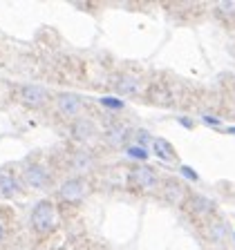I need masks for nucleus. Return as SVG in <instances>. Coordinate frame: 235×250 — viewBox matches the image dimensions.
Segmentation results:
<instances>
[{
	"label": "nucleus",
	"instance_id": "obj_1",
	"mask_svg": "<svg viewBox=\"0 0 235 250\" xmlns=\"http://www.w3.org/2000/svg\"><path fill=\"white\" fill-rule=\"evenodd\" d=\"M29 224H31V228H34V232L49 234L54 230V226H56V206H54L52 201H47V199L38 201L36 206H34V210H31Z\"/></svg>",
	"mask_w": 235,
	"mask_h": 250
},
{
	"label": "nucleus",
	"instance_id": "obj_2",
	"mask_svg": "<svg viewBox=\"0 0 235 250\" xmlns=\"http://www.w3.org/2000/svg\"><path fill=\"white\" fill-rule=\"evenodd\" d=\"M215 210H217L215 201L209 197H204V194H190V197L186 199V212L193 219L209 221V219L215 217Z\"/></svg>",
	"mask_w": 235,
	"mask_h": 250
},
{
	"label": "nucleus",
	"instance_id": "obj_3",
	"mask_svg": "<svg viewBox=\"0 0 235 250\" xmlns=\"http://www.w3.org/2000/svg\"><path fill=\"white\" fill-rule=\"evenodd\" d=\"M88 192H90L88 181L81 177H72L68 181H63V186L58 188V199L68 203H81L88 197Z\"/></svg>",
	"mask_w": 235,
	"mask_h": 250
},
{
	"label": "nucleus",
	"instance_id": "obj_4",
	"mask_svg": "<svg viewBox=\"0 0 235 250\" xmlns=\"http://www.w3.org/2000/svg\"><path fill=\"white\" fill-rule=\"evenodd\" d=\"M128 181L141 192H150V190H155L159 186V174L148 166H135L130 170V174H128Z\"/></svg>",
	"mask_w": 235,
	"mask_h": 250
},
{
	"label": "nucleus",
	"instance_id": "obj_5",
	"mask_svg": "<svg viewBox=\"0 0 235 250\" xmlns=\"http://www.w3.org/2000/svg\"><path fill=\"white\" fill-rule=\"evenodd\" d=\"M56 112L63 119L76 121L78 116H81V112H83V101H81V96H76V94L63 92L56 96Z\"/></svg>",
	"mask_w": 235,
	"mask_h": 250
},
{
	"label": "nucleus",
	"instance_id": "obj_6",
	"mask_svg": "<svg viewBox=\"0 0 235 250\" xmlns=\"http://www.w3.org/2000/svg\"><path fill=\"white\" fill-rule=\"evenodd\" d=\"M23 181H25V186L34 188V190H45L49 186V172L41 163H29L23 172Z\"/></svg>",
	"mask_w": 235,
	"mask_h": 250
},
{
	"label": "nucleus",
	"instance_id": "obj_7",
	"mask_svg": "<svg viewBox=\"0 0 235 250\" xmlns=\"http://www.w3.org/2000/svg\"><path fill=\"white\" fill-rule=\"evenodd\" d=\"M18 99L27 105V107H45L47 105V92L41 87V85H23L18 87Z\"/></svg>",
	"mask_w": 235,
	"mask_h": 250
},
{
	"label": "nucleus",
	"instance_id": "obj_8",
	"mask_svg": "<svg viewBox=\"0 0 235 250\" xmlns=\"http://www.w3.org/2000/svg\"><path fill=\"white\" fill-rule=\"evenodd\" d=\"M162 197L166 199L168 203H182L184 199H188V192L184 188L182 181L177 179H164L162 181Z\"/></svg>",
	"mask_w": 235,
	"mask_h": 250
},
{
	"label": "nucleus",
	"instance_id": "obj_9",
	"mask_svg": "<svg viewBox=\"0 0 235 250\" xmlns=\"http://www.w3.org/2000/svg\"><path fill=\"white\" fill-rule=\"evenodd\" d=\"M204 234H206V239L213 241V244H222V241L226 239V234H229V228H226V224L219 217H213L204 224Z\"/></svg>",
	"mask_w": 235,
	"mask_h": 250
},
{
	"label": "nucleus",
	"instance_id": "obj_10",
	"mask_svg": "<svg viewBox=\"0 0 235 250\" xmlns=\"http://www.w3.org/2000/svg\"><path fill=\"white\" fill-rule=\"evenodd\" d=\"M96 125L92 123L90 119H76L72 125V134L76 136L78 141H83V143H88V141H94L96 139Z\"/></svg>",
	"mask_w": 235,
	"mask_h": 250
},
{
	"label": "nucleus",
	"instance_id": "obj_11",
	"mask_svg": "<svg viewBox=\"0 0 235 250\" xmlns=\"http://www.w3.org/2000/svg\"><path fill=\"white\" fill-rule=\"evenodd\" d=\"M141 89H143V83L135 74H123L117 83V92L125 94V96H137V94H141Z\"/></svg>",
	"mask_w": 235,
	"mask_h": 250
},
{
	"label": "nucleus",
	"instance_id": "obj_12",
	"mask_svg": "<svg viewBox=\"0 0 235 250\" xmlns=\"http://www.w3.org/2000/svg\"><path fill=\"white\" fill-rule=\"evenodd\" d=\"M128 136H130V130L125 125H121V123L110 125L108 130H105V143H110L112 147H121L128 141Z\"/></svg>",
	"mask_w": 235,
	"mask_h": 250
},
{
	"label": "nucleus",
	"instance_id": "obj_13",
	"mask_svg": "<svg viewBox=\"0 0 235 250\" xmlns=\"http://www.w3.org/2000/svg\"><path fill=\"white\" fill-rule=\"evenodd\" d=\"M152 152H155V156L159 159V161H164V163H170V161L177 159L175 147H172L166 139H152Z\"/></svg>",
	"mask_w": 235,
	"mask_h": 250
},
{
	"label": "nucleus",
	"instance_id": "obj_14",
	"mask_svg": "<svg viewBox=\"0 0 235 250\" xmlns=\"http://www.w3.org/2000/svg\"><path fill=\"white\" fill-rule=\"evenodd\" d=\"M92 166H94V156L88 150H76L72 154V159H70V167L74 172H88L92 170Z\"/></svg>",
	"mask_w": 235,
	"mask_h": 250
},
{
	"label": "nucleus",
	"instance_id": "obj_15",
	"mask_svg": "<svg viewBox=\"0 0 235 250\" xmlns=\"http://www.w3.org/2000/svg\"><path fill=\"white\" fill-rule=\"evenodd\" d=\"M18 194V179L7 174V172H0V197L11 199Z\"/></svg>",
	"mask_w": 235,
	"mask_h": 250
},
{
	"label": "nucleus",
	"instance_id": "obj_16",
	"mask_svg": "<svg viewBox=\"0 0 235 250\" xmlns=\"http://www.w3.org/2000/svg\"><path fill=\"white\" fill-rule=\"evenodd\" d=\"M125 154L130 156L132 161L146 163V161H148V156H150V152H148L146 147H141V146H135V143H130V146H125Z\"/></svg>",
	"mask_w": 235,
	"mask_h": 250
},
{
	"label": "nucleus",
	"instance_id": "obj_17",
	"mask_svg": "<svg viewBox=\"0 0 235 250\" xmlns=\"http://www.w3.org/2000/svg\"><path fill=\"white\" fill-rule=\"evenodd\" d=\"M99 103L103 105L105 109H110V112H121V109L125 107V101L119 99V96H101Z\"/></svg>",
	"mask_w": 235,
	"mask_h": 250
},
{
	"label": "nucleus",
	"instance_id": "obj_18",
	"mask_svg": "<svg viewBox=\"0 0 235 250\" xmlns=\"http://www.w3.org/2000/svg\"><path fill=\"white\" fill-rule=\"evenodd\" d=\"M179 174H182L186 181H193V183L199 181V174H197V172H195L190 166H186V163H184V166H179Z\"/></svg>",
	"mask_w": 235,
	"mask_h": 250
},
{
	"label": "nucleus",
	"instance_id": "obj_19",
	"mask_svg": "<svg viewBox=\"0 0 235 250\" xmlns=\"http://www.w3.org/2000/svg\"><path fill=\"white\" fill-rule=\"evenodd\" d=\"M135 139H137L135 146H141V147H146L148 143H152V136L148 134L146 130H137V132H135Z\"/></svg>",
	"mask_w": 235,
	"mask_h": 250
},
{
	"label": "nucleus",
	"instance_id": "obj_20",
	"mask_svg": "<svg viewBox=\"0 0 235 250\" xmlns=\"http://www.w3.org/2000/svg\"><path fill=\"white\" fill-rule=\"evenodd\" d=\"M177 123L182 125V127H186V130H193L195 127V121L190 119V116H177Z\"/></svg>",
	"mask_w": 235,
	"mask_h": 250
},
{
	"label": "nucleus",
	"instance_id": "obj_21",
	"mask_svg": "<svg viewBox=\"0 0 235 250\" xmlns=\"http://www.w3.org/2000/svg\"><path fill=\"white\" fill-rule=\"evenodd\" d=\"M219 11H224V14H235V2H229V0H224V2H219L217 5Z\"/></svg>",
	"mask_w": 235,
	"mask_h": 250
},
{
	"label": "nucleus",
	"instance_id": "obj_22",
	"mask_svg": "<svg viewBox=\"0 0 235 250\" xmlns=\"http://www.w3.org/2000/svg\"><path fill=\"white\" fill-rule=\"evenodd\" d=\"M202 121L206 125H213V127H219V125H222V119H217V116H211V114H204Z\"/></svg>",
	"mask_w": 235,
	"mask_h": 250
},
{
	"label": "nucleus",
	"instance_id": "obj_23",
	"mask_svg": "<svg viewBox=\"0 0 235 250\" xmlns=\"http://www.w3.org/2000/svg\"><path fill=\"white\" fill-rule=\"evenodd\" d=\"M224 132H229V134H235V125H231V127H226Z\"/></svg>",
	"mask_w": 235,
	"mask_h": 250
},
{
	"label": "nucleus",
	"instance_id": "obj_24",
	"mask_svg": "<svg viewBox=\"0 0 235 250\" xmlns=\"http://www.w3.org/2000/svg\"><path fill=\"white\" fill-rule=\"evenodd\" d=\"M2 237H5V228H2V226H0V239H2Z\"/></svg>",
	"mask_w": 235,
	"mask_h": 250
},
{
	"label": "nucleus",
	"instance_id": "obj_25",
	"mask_svg": "<svg viewBox=\"0 0 235 250\" xmlns=\"http://www.w3.org/2000/svg\"><path fill=\"white\" fill-rule=\"evenodd\" d=\"M233 237H235V232H233Z\"/></svg>",
	"mask_w": 235,
	"mask_h": 250
}]
</instances>
